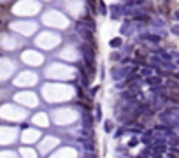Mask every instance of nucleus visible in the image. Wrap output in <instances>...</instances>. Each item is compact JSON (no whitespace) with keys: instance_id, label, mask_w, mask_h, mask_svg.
<instances>
[{"instance_id":"bb28decb","label":"nucleus","mask_w":179,"mask_h":158,"mask_svg":"<svg viewBox=\"0 0 179 158\" xmlns=\"http://www.w3.org/2000/svg\"><path fill=\"white\" fill-rule=\"evenodd\" d=\"M174 16H176V20H179V11H176V12H174Z\"/></svg>"},{"instance_id":"b1692460","label":"nucleus","mask_w":179,"mask_h":158,"mask_svg":"<svg viewBox=\"0 0 179 158\" xmlns=\"http://www.w3.org/2000/svg\"><path fill=\"white\" fill-rule=\"evenodd\" d=\"M123 132H125V128H119L118 132H116V135H114V137H121V135H123Z\"/></svg>"},{"instance_id":"f257e3e1","label":"nucleus","mask_w":179,"mask_h":158,"mask_svg":"<svg viewBox=\"0 0 179 158\" xmlns=\"http://www.w3.org/2000/svg\"><path fill=\"white\" fill-rule=\"evenodd\" d=\"M76 30H77V34H79L81 37L84 39V42L95 44V39H93V30H91V28H88L83 21H79V23L76 25Z\"/></svg>"},{"instance_id":"6e6552de","label":"nucleus","mask_w":179,"mask_h":158,"mask_svg":"<svg viewBox=\"0 0 179 158\" xmlns=\"http://www.w3.org/2000/svg\"><path fill=\"white\" fill-rule=\"evenodd\" d=\"M146 83L149 84V86H158V84H161V78H158V76H148V79H146Z\"/></svg>"},{"instance_id":"4be33fe9","label":"nucleus","mask_w":179,"mask_h":158,"mask_svg":"<svg viewBox=\"0 0 179 158\" xmlns=\"http://www.w3.org/2000/svg\"><path fill=\"white\" fill-rule=\"evenodd\" d=\"M140 157H151V149L148 148V149H144V151H140Z\"/></svg>"},{"instance_id":"7ed1b4c3","label":"nucleus","mask_w":179,"mask_h":158,"mask_svg":"<svg viewBox=\"0 0 179 158\" xmlns=\"http://www.w3.org/2000/svg\"><path fill=\"white\" fill-rule=\"evenodd\" d=\"M134 72V69L132 67H121V69H114L113 70V79H116V81H119V79H125V78H128L130 74Z\"/></svg>"},{"instance_id":"dca6fc26","label":"nucleus","mask_w":179,"mask_h":158,"mask_svg":"<svg viewBox=\"0 0 179 158\" xmlns=\"http://www.w3.org/2000/svg\"><path fill=\"white\" fill-rule=\"evenodd\" d=\"M104 128H105V132H107V134H111V132H113V128H114V125H113V121H105V125H104Z\"/></svg>"},{"instance_id":"1a4fd4ad","label":"nucleus","mask_w":179,"mask_h":158,"mask_svg":"<svg viewBox=\"0 0 179 158\" xmlns=\"http://www.w3.org/2000/svg\"><path fill=\"white\" fill-rule=\"evenodd\" d=\"M167 102H172V104L179 105V93L178 91H169L167 93Z\"/></svg>"},{"instance_id":"ddd939ff","label":"nucleus","mask_w":179,"mask_h":158,"mask_svg":"<svg viewBox=\"0 0 179 158\" xmlns=\"http://www.w3.org/2000/svg\"><path fill=\"white\" fill-rule=\"evenodd\" d=\"M123 44V40H121V37H116V39H111V42H109V46L111 48H119Z\"/></svg>"},{"instance_id":"2eb2a0df","label":"nucleus","mask_w":179,"mask_h":158,"mask_svg":"<svg viewBox=\"0 0 179 158\" xmlns=\"http://www.w3.org/2000/svg\"><path fill=\"white\" fill-rule=\"evenodd\" d=\"M156 55H158V56H161L163 60H170V58H172V56H170L167 51H163V49H158V51H156Z\"/></svg>"},{"instance_id":"4468645a","label":"nucleus","mask_w":179,"mask_h":158,"mask_svg":"<svg viewBox=\"0 0 179 158\" xmlns=\"http://www.w3.org/2000/svg\"><path fill=\"white\" fill-rule=\"evenodd\" d=\"M99 11L100 14H107V5H105L104 0H99Z\"/></svg>"},{"instance_id":"423d86ee","label":"nucleus","mask_w":179,"mask_h":158,"mask_svg":"<svg viewBox=\"0 0 179 158\" xmlns=\"http://www.w3.org/2000/svg\"><path fill=\"white\" fill-rule=\"evenodd\" d=\"M83 127H93V121H95V118L91 116V113H90V109H86L84 113H83Z\"/></svg>"},{"instance_id":"20e7f679","label":"nucleus","mask_w":179,"mask_h":158,"mask_svg":"<svg viewBox=\"0 0 179 158\" xmlns=\"http://www.w3.org/2000/svg\"><path fill=\"white\" fill-rule=\"evenodd\" d=\"M81 146H83V149L88 151V153H93V151L97 149L93 139H88V137H81Z\"/></svg>"},{"instance_id":"f8f14e48","label":"nucleus","mask_w":179,"mask_h":158,"mask_svg":"<svg viewBox=\"0 0 179 158\" xmlns=\"http://www.w3.org/2000/svg\"><path fill=\"white\" fill-rule=\"evenodd\" d=\"M111 9H113V12H111V14H113V18H114V20H118L119 16H121V7H119V5H113Z\"/></svg>"},{"instance_id":"a878e982","label":"nucleus","mask_w":179,"mask_h":158,"mask_svg":"<svg viewBox=\"0 0 179 158\" xmlns=\"http://www.w3.org/2000/svg\"><path fill=\"white\" fill-rule=\"evenodd\" d=\"M111 60H119V55L118 53H113V55H111Z\"/></svg>"},{"instance_id":"393cba45","label":"nucleus","mask_w":179,"mask_h":158,"mask_svg":"<svg viewBox=\"0 0 179 158\" xmlns=\"http://www.w3.org/2000/svg\"><path fill=\"white\" fill-rule=\"evenodd\" d=\"M97 91H99V86H93V88H91V91H90V95H95Z\"/></svg>"},{"instance_id":"412c9836","label":"nucleus","mask_w":179,"mask_h":158,"mask_svg":"<svg viewBox=\"0 0 179 158\" xmlns=\"http://www.w3.org/2000/svg\"><path fill=\"white\" fill-rule=\"evenodd\" d=\"M137 144H139V139H137V137L130 139V142H128V146H130V148H135V146H137Z\"/></svg>"},{"instance_id":"aec40b11","label":"nucleus","mask_w":179,"mask_h":158,"mask_svg":"<svg viewBox=\"0 0 179 158\" xmlns=\"http://www.w3.org/2000/svg\"><path fill=\"white\" fill-rule=\"evenodd\" d=\"M95 119L100 121L102 119V109H100V105H97V111H95Z\"/></svg>"},{"instance_id":"f3484780","label":"nucleus","mask_w":179,"mask_h":158,"mask_svg":"<svg viewBox=\"0 0 179 158\" xmlns=\"http://www.w3.org/2000/svg\"><path fill=\"white\" fill-rule=\"evenodd\" d=\"M144 2H146V0H128L126 5H128V7H130V5H139V4H144Z\"/></svg>"},{"instance_id":"f03ea898","label":"nucleus","mask_w":179,"mask_h":158,"mask_svg":"<svg viewBox=\"0 0 179 158\" xmlns=\"http://www.w3.org/2000/svg\"><path fill=\"white\" fill-rule=\"evenodd\" d=\"M81 55H83V58L86 63H95V51H93V48L91 46H88V44H83L79 48Z\"/></svg>"},{"instance_id":"a211bd4d","label":"nucleus","mask_w":179,"mask_h":158,"mask_svg":"<svg viewBox=\"0 0 179 158\" xmlns=\"http://www.w3.org/2000/svg\"><path fill=\"white\" fill-rule=\"evenodd\" d=\"M83 23H84V25H86L88 28H91V30L95 32V23H93V21H91V20H84V21H83Z\"/></svg>"},{"instance_id":"6ab92c4d","label":"nucleus","mask_w":179,"mask_h":158,"mask_svg":"<svg viewBox=\"0 0 179 158\" xmlns=\"http://www.w3.org/2000/svg\"><path fill=\"white\" fill-rule=\"evenodd\" d=\"M151 74H153L151 69H140V76H146V78H148V76H151Z\"/></svg>"},{"instance_id":"9b49d317","label":"nucleus","mask_w":179,"mask_h":158,"mask_svg":"<svg viewBox=\"0 0 179 158\" xmlns=\"http://www.w3.org/2000/svg\"><path fill=\"white\" fill-rule=\"evenodd\" d=\"M81 135H83V137H88V139H93V128H91V127H83Z\"/></svg>"},{"instance_id":"cd10ccee","label":"nucleus","mask_w":179,"mask_h":158,"mask_svg":"<svg viewBox=\"0 0 179 158\" xmlns=\"http://www.w3.org/2000/svg\"><path fill=\"white\" fill-rule=\"evenodd\" d=\"M176 78H178V79H179V72H176Z\"/></svg>"},{"instance_id":"9d476101","label":"nucleus","mask_w":179,"mask_h":158,"mask_svg":"<svg viewBox=\"0 0 179 158\" xmlns=\"http://www.w3.org/2000/svg\"><path fill=\"white\" fill-rule=\"evenodd\" d=\"M121 34H123V35H125V34H126V35L132 34V23H130V21H125V23L121 25Z\"/></svg>"},{"instance_id":"5701e85b","label":"nucleus","mask_w":179,"mask_h":158,"mask_svg":"<svg viewBox=\"0 0 179 158\" xmlns=\"http://www.w3.org/2000/svg\"><path fill=\"white\" fill-rule=\"evenodd\" d=\"M172 34L179 35V25H174V26H172Z\"/></svg>"},{"instance_id":"39448f33","label":"nucleus","mask_w":179,"mask_h":158,"mask_svg":"<svg viewBox=\"0 0 179 158\" xmlns=\"http://www.w3.org/2000/svg\"><path fill=\"white\" fill-rule=\"evenodd\" d=\"M149 149H151V157H158L167 151V144H153L149 146Z\"/></svg>"},{"instance_id":"0eeeda50","label":"nucleus","mask_w":179,"mask_h":158,"mask_svg":"<svg viewBox=\"0 0 179 158\" xmlns=\"http://www.w3.org/2000/svg\"><path fill=\"white\" fill-rule=\"evenodd\" d=\"M140 40H149V42L156 44V42H160V37L155 35V34H142V35H140Z\"/></svg>"}]
</instances>
